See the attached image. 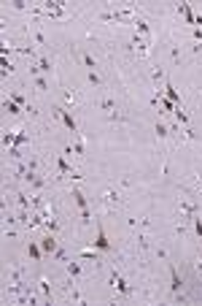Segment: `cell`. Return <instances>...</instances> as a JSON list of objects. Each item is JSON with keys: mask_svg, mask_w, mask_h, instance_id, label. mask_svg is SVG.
Segmentation results:
<instances>
[{"mask_svg": "<svg viewBox=\"0 0 202 306\" xmlns=\"http://www.w3.org/2000/svg\"><path fill=\"white\" fill-rule=\"evenodd\" d=\"M70 198L75 200V206H78V209H89V200H87V195L81 193V187H75V184H70Z\"/></svg>", "mask_w": 202, "mask_h": 306, "instance_id": "cell-9", "label": "cell"}, {"mask_svg": "<svg viewBox=\"0 0 202 306\" xmlns=\"http://www.w3.org/2000/svg\"><path fill=\"white\" fill-rule=\"evenodd\" d=\"M11 100H14V103H19V106H27L24 95H19V92H11Z\"/></svg>", "mask_w": 202, "mask_h": 306, "instance_id": "cell-30", "label": "cell"}, {"mask_svg": "<svg viewBox=\"0 0 202 306\" xmlns=\"http://www.w3.org/2000/svg\"><path fill=\"white\" fill-rule=\"evenodd\" d=\"M175 11H178V17L186 19V24H191V27H194V11H191L189 3H175Z\"/></svg>", "mask_w": 202, "mask_h": 306, "instance_id": "cell-10", "label": "cell"}, {"mask_svg": "<svg viewBox=\"0 0 202 306\" xmlns=\"http://www.w3.org/2000/svg\"><path fill=\"white\" fill-rule=\"evenodd\" d=\"M94 247H97L100 252H110V241H108V236H105L103 222H100V219H97V241H94Z\"/></svg>", "mask_w": 202, "mask_h": 306, "instance_id": "cell-8", "label": "cell"}, {"mask_svg": "<svg viewBox=\"0 0 202 306\" xmlns=\"http://www.w3.org/2000/svg\"><path fill=\"white\" fill-rule=\"evenodd\" d=\"M181 284H184V282H181V277H178V268L170 263V293L178 295L181 293Z\"/></svg>", "mask_w": 202, "mask_h": 306, "instance_id": "cell-12", "label": "cell"}, {"mask_svg": "<svg viewBox=\"0 0 202 306\" xmlns=\"http://www.w3.org/2000/svg\"><path fill=\"white\" fill-rule=\"evenodd\" d=\"M197 182H200V193H202V174H200V176H197Z\"/></svg>", "mask_w": 202, "mask_h": 306, "instance_id": "cell-32", "label": "cell"}, {"mask_svg": "<svg viewBox=\"0 0 202 306\" xmlns=\"http://www.w3.org/2000/svg\"><path fill=\"white\" fill-rule=\"evenodd\" d=\"M167 52H170V63H173V65H181V63H184V49H181L178 41H170V44H167Z\"/></svg>", "mask_w": 202, "mask_h": 306, "instance_id": "cell-7", "label": "cell"}, {"mask_svg": "<svg viewBox=\"0 0 202 306\" xmlns=\"http://www.w3.org/2000/svg\"><path fill=\"white\" fill-rule=\"evenodd\" d=\"M27 255L35 260V263H40V258H43V249H40V241H33V239H30V241H27Z\"/></svg>", "mask_w": 202, "mask_h": 306, "instance_id": "cell-16", "label": "cell"}, {"mask_svg": "<svg viewBox=\"0 0 202 306\" xmlns=\"http://www.w3.org/2000/svg\"><path fill=\"white\" fill-rule=\"evenodd\" d=\"M33 44H35V46H40V49H43V46H49L46 36L40 33V24H35V27H33Z\"/></svg>", "mask_w": 202, "mask_h": 306, "instance_id": "cell-18", "label": "cell"}, {"mask_svg": "<svg viewBox=\"0 0 202 306\" xmlns=\"http://www.w3.org/2000/svg\"><path fill=\"white\" fill-rule=\"evenodd\" d=\"M178 212H181V219H186V222H191L194 217H200V206H197L194 200H189V198L178 200Z\"/></svg>", "mask_w": 202, "mask_h": 306, "instance_id": "cell-2", "label": "cell"}, {"mask_svg": "<svg viewBox=\"0 0 202 306\" xmlns=\"http://www.w3.org/2000/svg\"><path fill=\"white\" fill-rule=\"evenodd\" d=\"M110 284H113V287L119 290L121 295H132V293H135V290L129 287V282H127L124 277H121V274H119L116 268H110Z\"/></svg>", "mask_w": 202, "mask_h": 306, "instance_id": "cell-4", "label": "cell"}, {"mask_svg": "<svg viewBox=\"0 0 202 306\" xmlns=\"http://www.w3.org/2000/svg\"><path fill=\"white\" fill-rule=\"evenodd\" d=\"M135 244H138L140 252H146V249H148V236H146L143 230H138V236H135Z\"/></svg>", "mask_w": 202, "mask_h": 306, "instance_id": "cell-21", "label": "cell"}, {"mask_svg": "<svg viewBox=\"0 0 202 306\" xmlns=\"http://www.w3.org/2000/svg\"><path fill=\"white\" fill-rule=\"evenodd\" d=\"M35 65H38V73H40V76H49V73L54 71V63H52L49 57H43V54L35 60Z\"/></svg>", "mask_w": 202, "mask_h": 306, "instance_id": "cell-13", "label": "cell"}, {"mask_svg": "<svg viewBox=\"0 0 202 306\" xmlns=\"http://www.w3.org/2000/svg\"><path fill=\"white\" fill-rule=\"evenodd\" d=\"M38 293L43 295V301H46V304H52V279L49 277H38Z\"/></svg>", "mask_w": 202, "mask_h": 306, "instance_id": "cell-6", "label": "cell"}, {"mask_svg": "<svg viewBox=\"0 0 202 306\" xmlns=\"http://www.w3.org/2000/svg\"><path fill=\"white\" fill-rule=\"evenodd\" d=\"M52 117L62 119V122H65V128H68L70 133H75V135H78V122H75V117H73V114H70L65 106H52Z\"/></svg>", "mask_w": 202, "mask_h": 306, "instance_id": "cell-1", "label": "cell"}, {"mask_svg": "<svg viewBox=\"0 0 202 306\" xmlns=\"http://www.w3.org/2000/svg\"><path fill=\"white\" fill-rule=\"evenodd\" d=\"M194 268H197V271H200V274H202V252H200V258H197V263H194Z\"/></svg>", "mask_w": 202, "mask_h": 306, "instance_id": "cell-31", "label": "cell"}, {"mask_svg": "<svg viewBox=\"0 0 202 306\" xmlns=\"http://www.w3.org/2000/svg\"><path fill=\"white\" fill-rule=\"evenodd\" d=\"M40 249H43V255H54L57 252V233H46L43 239H40Z\"/></svg>", "mask_w": 202, "mask_h": 306, "instance_id": "cell-5", "label": "cell"}, {"mask_svg": "<svg viewBox=\"0 0 202 306\" xmlns=\"http://www.w3.org/2000/svg\"><path fill=\"white\" fill-rule=\"evenodd\" d=\"M3 111H6V114H11V117H22V114H24V106L14 103L11 98H3Z\"/></svg>", "mask_w": 202, "mask_h": 306, "instance_id": "cell-11", "label": "cell"}, {"mask_svg": "<svg viewBox=\"0 0 202 306\" xmlns=\"http://www.w3.org/2000/svg\"><path fill=\"white\" fill-rule=\"evenodd\" d=\"M78 217H81V225H89L92 222V209H78Z\"/></svg>", "mask_w": 202, "mask_h": 306, "instance_id": "cell-23", "label": "cell"}, {"mask_svg": "<svg viewBox=\"0 0 202 306\" xmlns=\"http://www.w3.org/2000/svg\"><path fill=\"white\" fill-rule=\"evenodd\" d=\"M162 92H165V98H167V100H173V103H178V106H181V92H178V89L173 87V84H170V79H167V82H165V87H162Z\"/></svg>", "mask_w": 202, "mask_h": 306, "instance_id": "cell-15", "label": "cell"}, {"mask_svg": "<svg viewBox=\"0 0 202 306\" xmlns=\"http://www.w3.org/2000/svg\"><path fill=\"white\" fill-rule=\"evenodd\" d=\"M191 225H194V233L202 239V217H194V219H191Z\"/></svg>", "mask_w": 202, "mask_h": 306, "instance_id": "cell-29", "label": "cell"}, {"mask_svg": "<svg viewBox=\"0 0 202 306\" xmlns=\"http://www.w3.org/2000/svg\"><path fill=\"white\" fill-rule=\"evenodd\" d=\"M52 258H54V260H57V263H68V252H65V249H62V247H57V252H54V255H52Z\"/></svg>", "mask_w": 202, "mask_h": 306, "instance_id": "cell-28", "label": "cell"}, {"mask_svg": "<svg viewBox=\"0 0 202 306\" xmlns=\"http://www.w3.org/2000/svg\"><path fill=\"white\" fill-rule=\"evenodd\" d=\"M81 258L84 260H94V263H100V249L97 247H81Z\"/></svg>", "mask_w": 202, "mask_h": 306, "instance_id": "cell-17", "label": "cell"}, {"mask_svg": "<svg viewBox=\"0 0 202 306\" xmlns=\"http://www.w3.org/2000/svg\"><path fill=\"white\" fill-rule=\"evenodd\" d=\"M100 203H103V209H108V212H113V209H119L121 206V195H119V190H105L103 195H100Z\"/></svg>", "mask_w": 202, "mask_h": 306, "instance_id": "cell-3", "label": "cell"}, {"mask_svg": "<svg viewBox=\"0 0 202 306\" xmlns=\"http://www.w3.org/2000/svg\"><path fill=\"white\" fill-rule=\"evenodd\" d=\"M59 92H62V98H65V103H68V106H75V103H78V95H75L70 87H62Z\"/></svg>", "mask_w": 202, "mask_h": 306, "instance_id": "cell-20", "label": "cell"}, {"mask_svg": "<svg viewBox=\"0 0 202 306\" xmlns=\"http://www.w3.org/2000/svg\"><path fill=\"white\" fill-rule=\"evenodd\" d=\"M89 84H92V87H103V79H100V73L97 71H89Z\"/></svg>", "mask_w": 202, "mask_h": 306, "instance_id": "cell-26", "label": "cell"}, {"mask_svg": "<svg viewBox=\"0 0 202 306\" xmlns=\"http://www.w3.org/2000/svg\"><path fill=\"white\" fill-rule=\"evenodd\" d=\"M154 130H156V138H159V141H167V138H170V128L165 122H159V119H156Z\"/></svg>", "mask_w": 202, "mask_h": 306, "instance_id": "cell-19", "label": "cell"}, {"mask_svg": "<svg viewBox=\"0 0 202 306\" xmlns=\"http://www.w3.org/2000/svg\"><path fill=\"white\" fill-rule=\"evenodd\" d=\"M30 141V133H22V130H17V141H14V147H22V144Z\"/></svg>", "mask_w": 202, "mask_h": 306, "instance_id": "cell-27", "label": "cell"}, {"mask_svg": "<svg viewBox=\"0 0 202 306\" xmlns=\"http://www.w3.org/2000/svg\"><path fill=\"white\" fill-rule=\"evenodd\" d=\"M65 271H68L70 279H81V274H84V268H81L78 260H68V263H65Z\"/></svg>", "mask_w": 202, "mask_h": 306, "instance_id": "cell-14", "label": "cell"}, {"mask_svg": "<svg viewBox=\"0 0 202 306\" xmlns=\"http://www.w3.org/2000/svg\"><path fill=\"white\" fill-rule=\"evenodd\" d=\"M14 68H17V65H14V63H8V60L3 57V71H0V73H3V79H8V76H11V73H14Z\"/></svg>", "mask_w": 202, "mask_h": 306, "instance_id": "cell-24", "label": "cell"}, {"mask_svg": "<svg viewBox=\"0 0 202 306\" xmlns=\"http://www.w3.org/2000/svg\"><path fill=\"white\" fill-rule=\"evenodd\" d=\"M33 84H35L38 92H46V89H49V79L46 76H33Z\"/></svg>", "mask_w": 202, "mask_h": 306, "instance_id": "cell-22", "label": "cell"}, {"mask_svg": "<svg viewBox=\"0 0 202 306\" xmlns=\"http://www.w3.org/2000/svg\"><path fill=\"white\" fill-rule=\"evenodd\" d=\"M73 154H75V157H84V141H81V135H75V144H73Z\"/></svg>", "mask_w": 202, "mask_h": 306, "instance_id": "cell-25", "label": "cell"}]
</instances>
